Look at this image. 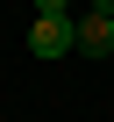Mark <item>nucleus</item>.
<instances>
[{
	"label": "nucleus",
	"instance_id": "f257e3e1",
	"mask_svg": "<svg viewBox=\"0 0 114 122\" xmlns=\"http://www.w3.org/2000/svg\"><path fill=\"white\" fill-rule=\"evenodd\" d=\"M71 22H79V15H71ZM71 22L36 15V22H29V50H36V57H64V50H79V29H71Z\"/></svg>",
	"mask_w": 114,
	"mask_h": 122
},
{
	"label": "nucleus",
	"instance_id": "f03ea898",
	"mask_svg": "<svg viewBox=\"0 0 114 122\" xmlns=\"http://www.w3.org/2000/svg\"><path fill=\"white\" fill-rule=\"evenodd\" d=\"M71 29H79V50H86V57H107V50H114V15L93 7V15H79Z\"/></svg>",
	"mask_w": 114,
	"mask_h": 122
},
{
	"label": "nucleus",
	"instance_id": "7ed1b4c3",
	"mask_svg": "<svg viewBox=\"0 0 114 122\" xmlns=\"http://www.w3.org/2000/svg\"><path fill=\"white\" fill-rule=\"evenodd\" d=\"M36 15H50V22H71V0H36Z\"/></svg>",
	"mask_w": 114,
	"mask_h": 122
},
{
	"label": "nucleus",
	"instance_id": "20e7f679",
	"mask_svg": "<svg viewBox=\"0 0 114 122\" xmlns=\"http://www.w3.org/2000/svg\"><path fill=\"white\" fill-rule=\"evenodd\" d=\"M93 7H100V15H114V0H93Z\"/></svg>",
	"mask_w": 114,
	"mask_h": 122
}]
</instances>
